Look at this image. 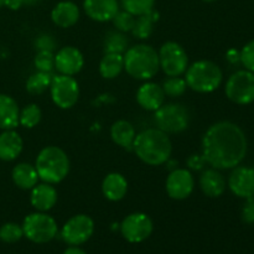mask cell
Masks as SVG:
<instances>
[{"label": "cell", "instance_id": "cell-1", "mask_svg": "<svg viewBox=\"0 0 254 254\" xmlns=\"http://www.w3.org/2000/svg\"><path fill=\"white\" fill-rule=\"evenodd\" d=\"M247 138L237 124L228 121L208 127L201 141L206 163L217 170H227L240 165L247 154Z\"/></svg>", "mask_w": 254, "mask_h": 254}, {"label": "cell", "instance_id": "cell-2", "mask_svg": "<svg viewBox=\"0 0 254 254\" xmlns=\"http://www.w3.org/2000/svg\"><path fill=\"white\" fill-rule=\"evenodd\" d=\"M133 150L146 165L160 166L170 159L173 143L165 131L159 128H149L136 134Z\"/></svg>", "mask_w": 254, "mask_h": 254}, {"label": "cell", "instance_id": "cell-3", "mask_svg": "<svg viewBox=\"0 0 254 254\" xmlns=\"http://www.w3.org/2000/svg\"><path fill=\"white\" fill-rule=\"evenodd\" d=\"M123 57L127 73L139 81H149L160 69L158 51L150 45H134L127 49Z\"/></svg>", "mask_w": 254, "mask_h": 254}, {"label": "cell", "instance_id": "cell-4", "mask_svg": "<svg viewBox=\"0 0 254 254\" xmlns=\"http://www.w3.org/2000/svg\"><path fill=\"white\" fill-rule=\"evenodd\" d=\"M35 168L42 183L57 185L67 178L71 164L64 149L50 145L45 146L37 154Z\"/></svg>", "mask_w": 254, "mask_h": 254}, {"label": "cell", "instance_id": "cell-5", "mask_svg": "<svg viewBox=\"0 0 254 254\" xmlns=\"http://www.w3.org/2000/svg\"><path fill=\"white\" fill-rule=\"evenodd\" d=\"M188 88L197 93H211L218 89L223 81L221 67L210 60H200L188 67L185 72Z\"/></svg>", "mask_w": 254, "mask_h": 254}, {"label": "cell", "instance_id": "cell-6", "mask_svg": "<svg viewBox=\"0 0 254 254\" xmlns=\"http://www.w3.org/2000/svg\"><path fill=\"white\" fill-rule=\"evenodd\" d=\"M154 122L156 128L166 134L183 133L190 124V113L185 106L180 103H164L154 112Z\"/></svg>", "mask_w": 254, "mask_h": 254}, {"label": "cell", "instance_id": "cell-7", "mask_svg": "<svg viewBox=\"0 0 254 254\" xmlns=\"http://www.w3.org/2000/svg\"><path fill=\"white\" fill-rule=\"evenodd\" d=\"M24 236L31 242L42 245L54 240L57 236V222L46 212H34L25 217L22 223Z\"/></svg>", "mask_w": 254, "mask_h": 254}, {"label": "cell", "instance_id": "cell-8", "mask_svg": "<svg viewBox=\"0 0 254 254\" xmlns=\"http://www.w3.org/2000/svg\"><path fill=\"white\" fill-rule=\"evenodd\" d=\"M226 97L238 106H247L254 102V73L241 69L231 74L226 82Z\"/></svg>", "mask_w": 254, "mask_h": 254}, {"label": "cell", "instance_id": "cell-9", "mask_svg": "<svg viewBox=\"0 0 254 254\" xmlns=\"http://www.w3.org/2000/svg\"><path fill=\"white\" fill-rule=\"evenodd\" d=\"M160 69L168 77L183 76L189 67V56L185 49L175 41L161 45L158 51Z\"/></svg>", "mask_w": 254, "mask_h": 254}, {"label": "cell", "instance_id": "cell-10", "mask_svg": "<svg viewBox=\"0 0 254 254\" xmlns=\"http://www.w3.org/2000/svg\"><path fill=\"white\" fill-rule=\"evenodd\" d=\"M52 102L61 109H71L79 98V84L73 76L56 74L50 86Z\"/></svg>", "mask_w": 254, "mask_h": 254}, {"label": "cell", "instance_id": "cell-11", "mask_svg": "<svg viewBox=\"0 0 254 254\" xmlns=\"http://www.w3.org/2000/svg\"><path fill=\"white\" fill-rule=\"evenodd\" d=\"M94 232V221L88 215L79 213L67 221L61 230V237L67 245L81 246L92 237Z\"/></svg>", "mask_w": 254, "mask_h": 254}, {"label": "cell", "instance_id": "cell-12", "mask_svg": "<svg viewBox=\"0 0 254 254\" xmlns=\"http://www.w3.org/2000/svg\"><path fill=\"white\" fill-rule=\"evenodd\" d=\"M154 225L146 213L134 212L127 216L121 223V232L129 243H141L150 237Z\"/></svg>", "mask_w": 254, "mask_h": 254}, {"label": "cell", "instance_id": "cell-13", "mask_svg": "<svg viewBox=\"0 0 254 254\" xmlns=\"http://www.w3.org/2000/svg\"><path fill=\"white\" fill-rule=\"evenodd\" d=\"M193 189H195V179L189 169H175L166 178V193L173 200H186L193 192Z\"/></svg>", "mask_w": 254, "mask_h": 254}, {"label": "cell", "instance_id": "cell-14", "mask_svg": "<svg viewBox=\"0 0 254 254\" xmlns=\"http://www.w3.org/2000/svg\"><path fill=\"white\" fill-rule=\"evenodd\" d=\"M84 66L82 52L74 46H64L55 54V69L60 74L74 76L79 73Z\"/></svg>", "mask_w": 254, "mask_h": 254}, {"label": "cell", "instance_id": "cell-15", "mask_svg": "<svg viewBox=\"0 0 254 254\" xmlns=\"http://www.w3.org/2000/svg\"><path fill=\"white\" fill-rule=\"evenodd\" d=\"M228 188L233 195L241 198H250L254 196V169L247 166L233 168L228 178Z\"/></svg>", "mask_w": 254, "mask_h": 254}, {"label": "cell", "instance_id": "cell-16", "mask_svg": "<svg viewBox=\"0 0 254 254\" xmlns=\"http://www.w3.org/2000/svg\"><path fill=\"white\" fill-rule=\"evenodd\" d=\"M165 97L163 87L155 82L146 81L136 91V102L148 112H155L160 108L165 102Z\"/></svg>", "mask_w": 254, "mask_h": 254}, {"label": "cell", "instance_id": "cell-17", "mask_svg": "<svg viewBox=\"0 0 254 254\" xmlns=\"http://www.w3.org/2000/svg\"><path fill=\"white\" fill-rule=\"evenodd\" d=\"M83 10L87 16L97 22L112 21L119 11L118 0H84Z\"/></svg>", "mask_w": 254, "mask_h": 254}, {"label": "cell", "instance_id": "cell-18", "mask_svg": "<svg viewBox=\"0 0 254 254\" xmlns=\"http://www.w3.org/2000/svg\"><path fill=\"white\" fill-rule=\"evenodd\" d=\"M57 198H59V193L51 184H37L34 189H31L30 202L32 207L39 212H47L52 210L57 203Z\"/></svg>", "mask_w": 254, "mask_h": 254}, {"label": "cell", "instance_id": "cell-19", "mask_svg": "<svg viewBox=\"0 0 254 254\" xmlns=\"http://www.w3.org/2000/svg\"><path fill=\"white\" fill-rule=\"evenodd\" d=\"M79 7L71 0H64L55 5L51 11V20L56 26L67 29L77 24L79 20Z\"/></svg>", "mask_w": 254, "mask_h": 254}, {"label": "cell", "instance_id": "cell-20", "mask_svg": "<svg viewBox=\"0 0 254 254\" xmlns=\"http://www.w3.org/2000/svg\"><path fill=\"white\" fill-rule=\"evenodd\" d=\"M200 189L207 197L217 198L226 191V180L217 169H206L200 176Z\"/></svg>", "mask_w": 254, "mask_h": 254}, {"label": "cell", "instance_id": "cell-21", "mask_svg": "<svg viewBox=\"0 0 254 254\" xmlns=\"http://www.w3.org/2000/svg\"><path fill=\"white\" fill-rule=\"evenodd\" d=\"M24 148V141L15 129L2 130L0 134V160L12 161L17 159Z\"/></svg>", "mask_w": 254, "mask_h": 254}, {"label": "cell", "instance_id": "cell-22", "mask_svg": "<svg viewBox=\"0 0 254 254\" xmlns=\"http://www.w3.org/2000/svg\"><path fill=\"white\" fill-rule=\"evenodd\" d=\"M102 192L104 197L112 202L123 200L128 192V181L126 176L119 173L108 174L102 183Z\"/></svg>", "mask_w": 254, "mask_h": 254}, {"label": "cell", "instance_id": "cell-23", "mask_svg": "<svg viewBox=\"0 0 254 254\" xmlns=\"http://www.w3.org/2000/svg\"><path fill=\"white\" fill-rule=\"evenodd\" d=\"M20 108L17 102L7 94L0 93V129L10 130L19 126Z\"/></svg>", "mask_w": 254, "mask_h": 254}, {"label": "cell", "instance_id": "cell-24", "mask_svg": "<svg viewBox=\"0 0 254 254\" xmlns=\"http://www.w3.org/2000/svg\"><path fill=\"white\" fill-rule=\"evenodd\" d=\"M135 136V128H134V126L130 122L121 119V121L114 122L113 126L111 127L112 140L123 149L133 150V143Z\"/></svg>", "mask_w": 254, "mask_h": 254}, {"label": "cell", "instance_id": "cell-25", "mask_svg": "<svg viewBox=\"0 0 254 254\" xmlns=\"http://www.w3.org/2000/svg\"><path fill=\"white\" fill-rule=\"evenodd\" d=\"M11 178L15 185L21 190H31L39 184V175L35 165L29 163H20L14 166Z\"/></svg>", "mask_w": 254, "mask_h": 254}, {"label": "cell", "instance_id": "cell-26", "mask_svg": "<svg viewBox=\"0 0 254 254\" xmlns=\"http://www.w3.org/2000/svg\"><path fill=\"white\" fill-rule=\"evenodd\" d=\"M124 69V57L122 54H104L99 62V73L104 79H114Z\"/></svg>", "mask_w": 254, "mask_h": 254}, {"label": "cell", "instance_id": "cell-27", "mask_svg": "<svg viewBox=\"0 0 254 254\" xmlns=\"http://www.w3.org/2000/svg\"><path fill=\"white\" fill-rule=\"evenodd\" d=\"M159 20V12L155 9H151L146 14L135 17V22L131 29V34L139 40H145L153 34L154 22Z\"/></svg>", "mask_w": 254, "mask_h": 254}, {"label": "cell", "instance_id": "cell-28", "mask_svg": "<svg viewBox=\"0 0 254 254\" xmlns=\"http://www.w3.org/2000/svg\"><path fill=\"white\" fill-rule=\"evenodd\" d=\"M52 77H54V74L51 72L36 71L27 78L26 91L30 94H34V96H39V94L45 93L47 89H50Z\"/></svg>", "mask_w": 254, "mask_h": 254}, {"label": "cell", "instance_id": "cell-29", "mask_svg": "<svg viewBox=\"0 0 254 254\" xmlns=\"http://www.w3.org/2000/svg\"><path fill=\"white\" fill-rule=\"evenodd\" d=\"M128 39L121 31H111L104 41V54H122L127 51L128 47Z\"/></svg>", "mask_w": 254, "mask_h": 254}, {"label": "cell", "instance_id": "cell-30", "mask_svg": "<svg viewBox=\"0 0 254 254\" xmlns=\"http://www.w3.org/2000/svg\"><path fill=\"white\" fill-rule=\"evenodd\" d=\"M42 112L36 103H30L20 111L19 126L32 129L41 122Z\"/></svg>", "mask_w": 254, "mask_h": 254}, {"label": "cell", "instance_id": "cell-31", "mask_svg": "<svg viewBox=\"0 0 254 254\" xmlns=\"http://www.w3.org/2000/svg\"><path fill=\"white\" fill-rule=\"evenodd\" d=\"M163 91L165 96L170 97V98H178L185 94L186 89H188V84H186L185 78L181 76L178 77H169L161 84Z\"/></svg>", "mask_w": 254, "mask_h": 254}, {"label": "cell", "instance_id": "cell-32", "mask_svg": "<svg viewBox=\"0 0 254 254\" xmlns=\"http://www.w3.org/2000/svg\"><path fill=\"white\" fill-rule=\"evenodd\" d=\"M156 0H121L123 10L130 12L134 16H140L154 9Z\"/></svg>", "mask_w": 254, "mask_h": 254}, {"label": "cell", "instance_id": "cell-33", "mask_svg": "<svg viewBox=\"0 0 254 254\" xmlns=\"http://www.w3.org/2000/svg\"><path fill=\"white\" fill-rule=\"evenodd\" d=\"M24 237L22 226L15 222H7L0 227V241L4 243H16Z\"/></svg>", "mask_w": 254, "mask_h": 254}, {"label": "cell", "instance_id": "cell-34", "mask_svg": "<svg viewBox=\"0 0 254 254\" xmlns=\"http://www.w3.org/2000/svg\"><path fill=\"white\" fill-rule=\"evenodd\" d=\"M135 17L136 16H134L130 12L126 11V10H119L116 14V16L112 19V22H113L116 30L123 32V34H127V32H130L131 29H133Z\"/></svg>", "mask_w": 254, "mask_h": 254}, {"label": "cell", "instance_id": "cell-35", "mask_svg": "<svg viewBox=\"0 0 254 254\" xmlns=\"http://www.w3.org/2000/svg\"><path fill=\"white\" fill-rule=\"evenodd\" d=\"M34 66L36 71L52 73L55 69V54L51 51H37L34 57Z\"/></svg>", "mask_w": 254, "mask_h": 254}, {"label": "cell", "instance_id": "cell-36", "mask_svg": "<svg viewBox=\"0 0 254 254\" xmlns=\"http://www.w3.org/2000/svg\"><path fill=\"white\" fill-rule=\"evenodd\" d=\"M240 61L242 62L246 69L254 73V39L243 46L240 52Z\"/></svg>", "mask_w": 254, "mask_h": 254}, {"label": "cell", "instance_id": "cell-37", "mask_svg": "<svg viewBox=\"0 0 254 254\" xmlns=\"http://www.w3.org/2000/svg\"><path fill=\"white\" fill-rule=\"evenodd\" d=\"M34 46L37 51H51L56 49V40L49 34H41L35 39Z\"/></svg>", "mask_w": 254, "mask_h": 254}, {"label": "cell", "instance_id": "cell-38", "mask_svg": "<svg viewBox=\"0 0 254 254\" xmlns=\"http://www.w3.org/2000/svg\"><path fill=\"white\" fill-rule=\"evenodd\" d=\"M206 159L203 158L202 154H192L186 160V166H188L189 170L192 171H201L205 169L206 166Z\"/></svg>", "mask_w": 254, "mask_h": 254}, {"label": "cell", "instance_id": "cell-39", "mask_svg": "<svg viewBox=\"0 0 254 254\" xmlns=\"http://www.w3.org/2000/svg\"><path fill=\"white\" fill-rule=\"evenodd\" d=\"M242 220L248 225L254 223V198L250 197L242 208Z\"/></svg>", "mask_w": 254, "mask_h": 254}, {"label": "cell", "instance_id": "cell-40", "mask_svg": "<svg viewBox=\"0 0 254 254\" xmlns=\"http://www.w3.org/2000/svg\"><path fill=\"white\" fill-rule=\"evenodd\" d=\"M5 6L10 10H19L24 6V0H5Z\"/></svg>", "mask_w": 254, "mask_h": 254}, {"label": "cell", "instance_id": "cell-41", "mask_svg": "<svg viewBox=\"0 0 254 254\" xmlns=\"http://www.w3.org/2000/svg\"><path fill=\"white\" fill-rule=\"evenodd\" d=\"M227 60L231 64H236V62L240 61V52H237L236 50H230L227 52Z\"/></svg>", "mask_w": 254, "mask_h": 254}, {"label": "cell", "instance_id": "cell-42", "mask_svg": "<svg viewBox=\"0 0 254 254\" xmlns=\"http://www.w3.org/2000/svg\"><path fill=\"white\" fill-rule=\"evenodd\" d=\"M64 254H87L82 248H79L78 246H71L69 248H67L64 251Z\"/></svg>", "mask_w": 254, "mask_h": 254}, {"label": "cell", "instance_id": "cell-43", "mask_svg": "<svg viewBox=\"0 0 254 254\" xmlns=\"http://www.w3.org/2000/svg\"><path fill=\"white\" fill-rule=\"evenodd\" d=\"M40 1L41 0H24V5H26V6H34V5L39 4Z\"/></svg>", "mask_w": 254, "mask_h": 254}, {"label": "cell", "instance_id": "cell-44", "mask_svg": "<svg viewBox=\"0 0 254 254\" xmlns=\"http://www.w3.org/2000/svg\"><path fill=\"white\" fill-rule=\"evenodd\" d=\"M5 6V0H0V7Z\"/></svg>", "mask_w": 254, "mask_h": 254}, {"label": "cell", "instance_id": "cell-45", "mask_svg": "<svg viewBox=\"0 0 254 254\" xmlns=\"http://www.w3.org/2000/svg\"><path fill=\"white\" fill-rule=\"evenodd\" d=\"M202 1H205V2H213V1H216V0H202Z\"/></svg>", "mask_w": 254, "mask_h": 254}]
</instances>
